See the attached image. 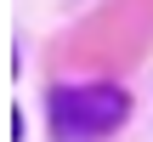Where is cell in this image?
Here are the masks:
<instances>
[{
    "label": "cell",
    "mask_w": 153,
    "mask_h": 142,
    "mask_svg": "<svg viewBox=\"0 0 153 142\" xmlns=\"http://www.w3.org/2000/svg\"><path fill=\"white\" fill-rule=\"evenodd\" d=\"M51 120L74 137H91V131H108L125 120V97L114 85H68L51 97Z\"/></svg>",
    "instance_id": "obj_1"
}]
</instances>
